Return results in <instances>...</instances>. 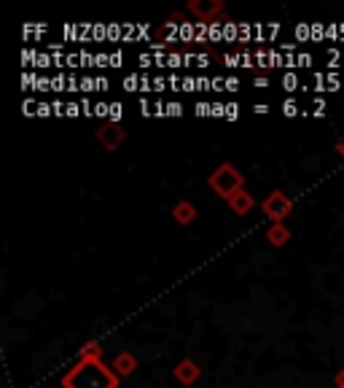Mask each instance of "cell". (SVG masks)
I'll list each match as a JSON object with an SVG mask.
<instances>
[{"instance_id": "52a82bcc", "label": "cell", "mask_w": 344, "mask_h": 388, "mask_svg": "<svg viewBox=\"0 0 344 388\" xmlns=\"http://www.w3.org/2000/svg\"><path fill=\"white\" fill-rule=\"evenodd\" d=\"M226 202H229V208H231L234 213H237V216H248V213L253 211V205H256L253 194H248L245 189H240L237 194H231V197H229Z\"/></svg>"}, {"instance_id": "ba28073f", "label": "cell", "mask_w": 344, "mask_h": 388, "mask_svg": "<svg viewBox=\"0 0 344 388\" xmlns=\"http://www.w3.org/2000/svg\"><path fill=\"white\" fill-rule=\"evenodd\" d=\"M113 372L118 377L121 375H132V372H135V369H138V359H135V356H132V353H126V351H121L118 353V356H116L113 359Z\"/></svg>"}, {"instance_id": "db71d44e", "label": "cell", "mask_w": 344, "mask_h": 388, "mask_svg": "<svg viewBox=\"0 0 344 388\" xmlns=\"http://www.w3.org/2000/svg\"><path fill=\"white\" fill-rule=\"evenodd\" d=\"M153 116H156V119H164V116H167V103L156 100V103H153Z\"/></svg>"}, {"instance_id": "30bf717a", "label": "cell", "mask_w": 344, "mask_h": 388, "mask_svg": "<svg viewBox=\"0 0 344 388\" xmlns=\"http://www.w3.org/2000/svg\"><path fill=\"white\" fill-rule=\"evenodd\" d=\"M172 216H175V222L178 224H191L196 219V208L191 205V202L181 200L175 208H172Z\"/></svg>"}, {"instance_id": "b9f144b4", "label": "cell", "mask_w": 344, "mask_h": 388, "mask_svg": "<svg viewBox=\"0 0 344 388\" xmlns=\"http://www.w3.org/2000/svg\"><path fill=\"white\" fill-rule=\"evenodd\" d=\"M210 92H216V94L226 92V76H213V89H210Z\"/></svg>"}, {"instance_id": "277c9868", "label": "cell", "mask_w": 344, "mask_h": 388, "mask_svg": "<svg viewBox=\"0 0 344 388\" xmlns=\"http://www.w3.org/2000/svg\"><path fill=\"white\" fill-rule=\"evenodd\" d=\"M186 11L194 14L196 22H216L223 14V0H188Z\"/></svg>"}, {"instance_id": "74e56055", "label": "cell", "mask_w": 344, "mask_h": 388, "mask_svg": "<svg viewBox=\"0 0 344 388\" xmlns=\"http://www.w3.org/2000/svg\"><path fill=\"white\" fill-rule=\"evenodd\" d=\"M138 106H140V114H143V116H146V119L153 116V106H151V103H148V97H146V94H140Z\"/></svg>"}, {"instance_id": "11a10c76", "label": "cell", "mask_w": 344, "mask_h": 388, "mask_svg": "<svg viewBox=\"0 0 344 388\" xmlns=\"http://www.w3.org/2000/svg\"><path fill=\"white\" fill-rule=\"evenodd\" d=\"M164 89H170V86H167V79H164V76H153V92H164Z\"/></svg>"}, {"instance_id": "6da1fadb", "label": "cell", "mask_w": 344, "mask_h": 388, "mask_svg": "<svg viewBox=\"0 0 344 388\" xmlns=\"http://www.w3.org/2000/svg\"><path fill=\"white\" fill-rule=\"evenodd\" d=\"M65 388H118V375L113 367H105L103 359H81L79 364L70 369L65 380Z\"/></svg>"}, {"instance_id": "f35d334b", "label": "cell", "mask_w": 344, "mask_h": 388, "mask_svg": "<svg viewBox=\"0 0 344 388\" xmlns=\"http://www.w3.org/2000/svg\"><path fill=\"white\" fill-rule=\"evenodd\" d=\"M108 114H111V103H94V116L108 121Z\"/></svg>"}, {"instance_id": "6f0895ef", "label": "cell", "mask_w": 344, "mask_h": 388, "mask_svg": "<svg viewBox=\"0 0 344 388\" xmlns=\"http://www.w3.org/2000/svg\"><path fill=\"white\" fill-rule=\"evenodd\" d=\"M196 86H199V92H207V89H213V79L199 76V79H196Z\"/></svg>"}, {"instance_id": "d6a6232c", "label": "cell", "mask_w": 344, "mask_h": 388, "mask_svg": "<svg viewBox=\"0 0 344 388\" xmlns=\"http://www.w3.org/2000/svg\"><path fill=\"white\" fill-rule=\"evenodd\" d=\"M312 62H315V57H312L310 51H298V54H296L298 68H312Z\"/></svg>"}, {"instance_id": "9c48e42d", "label": "cell", "mask_w": 344, "mask_h": 388, "mask_svg": "<svg viewBox=\"0 0 344 388\" xmlns=\"http://www.w3.org/2000/svg\"><path fill=\"white\" fill-rule=\"evenodd\" d=\"M266 237H269V243H272L275 248H283V246H288L290 232H288L285 224H272V227L266 229Z\"/></svg>"}, {"instance_id": "f907efd6", "label": "cell", "mask_w": 344, "mask_h": 388, "mask_svg": "<svg viewBox=\"0 0 344 388\" xmlns=\"http://www.w3.org/2000/svg\"><path fill=\"white\" fill-rule=\"evenodd\" d=\"M325 38H331V41H336V38H342V27H339V22L328 24V30H325Z\"/></svg>"}, {"instance_id": "c3c4849f", "label": "cell", "mask_w": 344, "mask_h": 388, "mask_svg": "<svg viewBox=\"0 0 344 388\" xmlns=\"http://www.w3.org/2000/svg\"><path fill=\"white\" fill-rule=\"evenodd\" d=\"M81 111H84V116L86 119L94 116V103L89 100V97H84V100H81Z\"/></svg>"}, {"instance_id": "8fae6325", "label": "cell", "mask_w": 344, "mask_h": 388, "mask_svg": "<svg viewBox=\"0 0 344 388\" xmlns=\"http://www.w3.org/2000/svg\"><path fill=\"white\" fill-rule=\"evenodd\" d=\"M280 86H283V89H285L288 94H293L296 89H301L304 84H301V79H298L296 71H285L283 76H280Z\"/></svg>"}, {"instance_id": "d6986e66", "label": "cell", "mask_w": 344, "mask_h": 388, "mask_svg": "<svg viewBox=\"0 0 344 388\" xmlns=\"http://www.w3.org/2000/svg\"><path fill=\"white\" fill-rule=\"evenodd\" d=\"M121 119H124V106H121L118 100H113V103H111V114H108V121H111V124H121Z\"/></svg>"}, {"instance_id": "4316f807", "label": "cell", "mask_w": 344, "mask_h": 388, "mask_svg": "<svg viewBox=\"0 0 344 388\" xmlns=\"http://www.w3.org/2000/svg\"><path fill=\"white\" fill-rule=\"evenodd\" d=\"M221 62H223L226 68H242L240 51H237V54H234V51H226V54H221Z\"/></svg>"}, {"instance_id": "603a6c76", "label": "cell", "mask_w": 344, "mask_h": 388, "mask_svg": "<svg viewBox=\"0 0 344 388\" xmlns=\"http://www.w3.org/2000/svg\"><path fill=\"white\" fill-rule=\"evenodd\" d=\"M312 89H315L318 94L328 92V86H325V73H320V71L312 73Z\"/></svg>"}, {"instance_id": "6125c7cd", "label": "cell", "mask_w": 344, "mask_h": 388, "mask_svg": "<svg viewBox=\"0 0 344 388\" xmlns=\"http://www.w3.org/2000/svg\"><path fill=\"white\" fill-rule=\"evenodd\" d=\"M253 86H256V89H266V86H269V79H266V76H256V79H253Z\"/></svg>"}, {"instance_id": "1f68e13d", "label": "cell", "mask_w": 344, "mask_h": 388, "mask_svg": "<svg viewBox=\"0 0 344 388\" xmlns=\"http://www.w3.org/2000/svg\"><path fill=\"white\" fill-rule=\"evenodd\" d=\"M167 116H183V103H178V100H170V103H167Z\"/></svg>"}, {"instance_id": "7dc6e473", "label": "cell", "mask_w": 344, "mask_h": 388, "mask_svg": "<svg viewBox=\"0 0 344 388\" xmlns=\"http://www.w3.org/2000/svg\"><path fill=\"white\" fill-rule=\"evenodd\" d=\"M280 30H283V27H280V24H277V22L266 24V41H269V44H272V41H275V38L280 36Z\"/></svg>"}, {"instance_id": "91938a15", "label": "cell", "mask_w": 344, "mask_h": 388, "mask_svg": "<svg viewBox=\"0 0 344 388\" xmlns=\"http://www.w3.org/2000/svg\"><path fill=\"white\" fill-rule=\"evenodd\" d=\"M68 68H81V54H79V51L68 54Z\"/></svg>"}, {"instance_id": "680465c9", "label": "cell", "mask_w": 344, "mask_h": 388, "mask_svg": "<svg viewBox=\"0 0 344 388\" xmlns=\"http://www.w3.org/2000/svg\"><path fill=\"white\" fill-rule=\"evenodd\" d=\"M138 62L143 65V68H151V65H156L153 54H138Z\"/></svg>"}, {"instance_id": "f546056e", "label": "cell", "mask_w": 344, "mask_h": 388, "mask_svg": "<svg viewBox=\"0 0 344 388\" xmlns=\"http://www.w3.org/2000/svg\"><path fill=\"white\" fill-rule=\"evenodd\" d=\"M51 65H54L51 54H46V51L41 54V51H38V57H35V68H38V71H46V68H51Z\"/></svg>"}, {"instance_id": "8992f818", "label": "cell", "mask_w": 344, "mask_h": 388, "mask_svg": "<svg viewBox=\"0 0 344 388\" xmlns=\"http://www.w3.org/2000/svg\"><path fill=\"white\" fill-rule=\"evenodd\" d=\"M199 377H202V369H199V364H196L194 359L178 362V367H175V380H178L181 386H194Z\"/></svg>"}, {"instance_id": "3957f363", "label": "cell", "mask_w": 344, "mask_h": 388, "mask_svg": "<svg viewBox=\"0 0 344 388\" xmlns=\"http://www.w3.org/2000/svg\"><path fill=\"white\" fill-rule=\"evenodd\" d=\"M261 208H264V213L272 219V224H283L288 216H290V211H293V200L288 197L285 191H272Z\"/></svg>"}, {"instance_id": "be15d7a7", "label": "cell", "mask_w": 344, "mask_h": 388, "mask_svg": "<svg viewBox=\"0 0 344 388\" xmlns=\"http://www.w3.org/2000/svg\"><path fill=\"white\" fill-rule=\"evenodd\" d=\"M253 114H256V116H266V114H269V106H266V103H256V106H253Z\"/></svg>"}, {"instance_id": "d590c367", "label": "cell", "mask_w": 344, "mask_h": 388, "mask_svg": "<svg viewBox=\"0 0 344 388\" xmlns=\"http://www.w3.org/2000/svg\"><path fill=\"white\" fill-rule=\"evenodd\" d=\"M167 86H170L172 92H181V86H183V76H178V73H170V76H167Z\"/></svg>"}, {"instance_id": "681fc988", "label": "cell", "mask_w": 344, "mask_h": 388, "mask_svg": "<svg viewBox=\"0 0 344 388\" xmlns=\"http://www.w3.org/2000/svg\"><path fill=\"white\" fill-rule=\"evenodd\" d=\"M213 119H226V103H221V100L213 103Z\"/></svg>"}, {"instance_id": "8d00e7d4", "label": "cell", "mask_w": 344, "mask_h": 388, "mask_svg": "<svg viewBox=\"0 0 344 388\" xmlns=\"http://www.w3.org/2000/svg\"><path fill=\"white\" fill-rule=\"evenodd\" d=\"M194 114H196L199 119L213 116V103H196V106H194Z\"/></svg>"}, {"instance_id": "484cf974", "label": "cell", "mask_w": 344, "mask_h": 388, "mask_svg": "<svg viewBox=\"0 0 344 388\" xmlns=\"http://www.w3.org/2000/svg\"><path fill=\"white\" fill-rule=\"evenodd\" d=\"M81 359H100V345L97 342H86L81 348Z\"/></svg>"}, {"instance_id": "ffe728a7", "label": "cell", "mask_w": 344, "mask_h": 388, "mask_svg": "<svg viewBox=\"0 0 344 388\" xmlns=\"http://www.w3.org/2000/svg\"><path fill=\"white\" fill-rule=\"evenodd\" d=\"M167 68H170L172 73L181 71V68H186L183 62V51H170V57H167Z\"/></svg>"}, {"instance_id": "9a60e30c", "label": "cell", "mask_w": 344, "mask_h": 388, "mask_svg": "<svg viewBox=\"0 0 344 388\" xmlns=\"http://www.w3.org/2000/svg\"><path fill=\"white\" fill-rule=\"evenodd\" d=\"M339 62H342L344 65V57H342V51H339V49L336 46H331V49H325V65H328V68H339Z\"/></svg>"}, {"instance_id": "e575fe53", "label": "cell", "mask_w": 344, "mask_h": 388, "mask_svg": "<svg viewBox=\"0 0 344 388\" xmlns=\"http://www.w3.org/2000/svg\"><path fill=\"white\" fill-rule=\"evenodd\" d=\"M94 68H111V54L108 51H97L94 54Z\"/></svg>"}, {"instance_id": "03108f58", "label": "cell", "mask_w": 344, "mask_h": 388, "mask_svg": "<svg viewBox=\"0 0 344 388\" xmlns=\"http://www.w3.org/2000/svg\"><path fill=\"white\" fill-rule=\"evenodd\" d=\"M336 388H344V369L336 375Z\"/></svg>"}, {"instance_id": "816d5d0a", "label": "cell", "mask_w": 344, "mask_h": 388, "mask_svg": "<svg viewBox=\"0 0 344 388\" xmlns=\"http://www.w3.org/2000/svg\"><path fill=\"white\" fill-rule=\"evenodd\" d=\"M79 116H84L81 103H73V100H70V103H68V119H79Z\"/></svg>"}, {"instance_id": "94428289", "label": "cell", "mask_w": 344, "mask_h": 388, "mask_svg": "<svg viewBox=\"0 0 344 388\" xmlns=\"http://www.w3.org/2000/svg\"><path fill=\"white\" fill-rule=\"evenodd\" d=\"M111 89V81L105 76H97V92H108Z\"/></svg>"}, {"instance_id": "f5cc1de1", "label": "cell", "mask_w": 344, "mask_h": 388, "mask_svg": "<svg viewBox=\"0 0 344 388\" xmlns=\"http://www.w3.org/2000/svg\"><path fill=\"white\" fill-rule=\"evenodd\" d=\"M210 65H213V57H210L207 51L196 54V68H210Z\"/></svg>"}, {"instance_id": "cb8c5ba5", "label": "cell", "mask_w": 344, "mask_h": 388, "mask_svg": "<svg viewBox=\"0 0 344 388\" xmlns=\"http://www.w3.org/2000/svg\"><path fill=\"white\" fill-rule=\"evenodd\" d=\"M140 76H143V73H129V76H124L126 92H140Z\"/></svg>"}, {"instance_id": "f6af8a7d", "label": "cell", "mask_w": 344, "mask_h": 388, "mask_svg": "<svg viewBox=\"0 0 344 388\" xmlns=\"http://www.w3.org/2000/svg\"><path fill=\"white\" fill-rule=\"evenodd\" d=\"M92 38L97 41V44H100V41H105V38H108V27H105V24H94Z\"/></svg>"}, {"instance_id": "e0dca14e", "label": "cell", "mask_w": 344, "mask_h": 388, "mask_svg": "<svg viewBox=\"0 0 344 388\" xmlns=\"http://www.w3.org/2000/svg\"><path fill=\"white\" fill-rule=\"evenodd\" d=\"M325 97H323V94H318V97H315V100H312V111H310V116L312 119H323L325 116Z\"/></svg>"}, {"instance_id": "9f6ffc18", "label": "cell", "mask_w": 344, "mask_h": 388, "mask_svg": "<svg viewBox=\"0 0 344 388\" xmlns=\"http://www.w3.org/2000/svg\"><path fill=\"white\" fill-rule=\"evenodd\" d=\"M226 92H240V79L237 76H226Z\"/></svg>"}, {"instance_id": "2e32d148", "label": "cell", "mask_w": 344, "mask_h": 388, "mask_svg": "<svg viewBox=\"0 0 344 388\" xmlns=\"http://www.w3.org/2000/svg\"><path fill=\"white\" fill-rule=\"evenodd\" d=\"M194 38H196V22L181 24V44H191Z\"/></svg>"}, {"instance_id": "83f0119b", "label": "cell", "mask_w": 344, "mask_h": 388, "mask_svg": "<svg viewBox=\"0 0 344 388\" xmlns=\"http://www.w3.org/2000/svg\"><path fill=\"white\" fill-rule=\"evenodd\" d=\"M240 62H242V68L253 71V68H256V54H253L251 49H242V51H240Z\"/></svg>"}, {"instance_id": "4dcf8cb0", "label": "cell", "mask_w": 344, "mask_h": 388, "mask_svg": "<svg viewBox=\"0 0 344 388\" xmlns=\"http://www.w3.org/2000/svg\"><path fill=\"white\" fill-rule=\"evenodd\" d=\"M256 65L258 68H269V49H256Z\"/></svg>"}, {"instance_id": "5bb4252c", "label": "cell", "mask_w": 344, "mask_h": 388, "mask_svg": "<svg viewBox=\"0 0 344 388\" xmlns=\"http://www.w3.org/2000/svg\"><path fill=\"white\" fill-rule=\"evenodd\" d=\"M280 108H283V116H285V119H296L298 114H301V106H298L296 97H288V100Z\"/></svg>"}, {"instance_id": "7a4b0ae2", "label": "cell", "mask_w": 344, "mask_h": 388, "mask_svg": "<svg viewBox=\"0 0 344 388\" xmlns=\"http://www.w3.org/2000/svg\"><path fill=\"white\" fill-rule=\"evenodd\" d=\"M207 186L213 189L216 194H221L223 200H229L231 194H237L240 189H245V176L229 162H223L221 167H216L210 178H207Z\"/></svg>"}, {"instance_id": "ee69618b", "label": "cell", "mask_w": 344, "mask_h": 388, "mask_svg": "<svg viewBox=\"0 0 344 388\" xmlns=\"http://www.w3.org/2000/svg\"><path fill=\"white\" fill-rule=\"evenodd\" d=\"M38 116H41V119L54 116V108H51V103H46V100H41V103H38Z\"/></svg>"}, {"instance_id": "44dd1931", "label": "cell", "mask_w": 344, "mask_h": 388, "mask_svg": "<svg viewBox=\"0 0 344 388\" xmlns=\"http://www.w3.org/2000/svg\"><path fill=\"white\" fill-rule=\"evenodd\" d=\"M81 92L84 94H92V92H97V76H81Z\"/></svg>"}, {"instance_id": "003e7915", "label": "cell", "mask_w": 344, "mask_h": 388, "mask_svg": "<svg viewBox=\"0 0 344 388\" xmlns=\"http://www.w3.org/2000/svg\"><path fill=\"white\" fill-rule=\"evenodd\" d=\"M336 151H339V154L344 156V138H339V141H336Z\"/></svg>"}, {"instance_id": "7402d4cb", "label": "cell", "mask_w": 344, "mask_h": 388, "mask_svg": "<svg viewBox=\"0 0 344 388\" xmlns=\"http://www.w3.org/2000/svg\"><path fill=\"white\" fill-rule=\"evenodd\" d=\"M256 38V30H253L251 22H240V44H253Z\"/></svg>"}, {"instance_id": "f1b7e54d", "label": "cell", "mask_w": 344, "mask_h": 388, "mask_svg": "<svg viewBox=\"0 0 344 388\" xmlns=\"http://www.w3.org/2000/svg\"><path fill=\"white\" fill-rule=\"evenodd\" d=\"M49 89H54V79L38 76V79H35V92H49Z\"/></svg>"}, {"instance_id": "60d3db41", "label": "cell", "mask_w": 344, "mask_h": 388, "mask_svg": "<svg viewBox=\"0 0 344 388\" xmlns=\"http://www.w3.org/2000/svg\"><path fill=\"white\" fill-rule=\"evenodd\" d=\"M240 119V103H226V121H237Z\"/></svg>"}, {"instance_id": "7c38bea8", "label": "cell", "mask_w": 344, "mask_h": 388, "mask_svg": "<svg viewBox=\"0 0 344 388\" xmlns=\"http://www.w3.org/2000/svg\"><path fill=\"white\" fill-rule=\"evenodd\" d=\"M229 22V16L221 14L216 22H210V44H223V24Z\"/></svg>"}, {"instance_id": "836d02e7", "label": "cell", "mask_w": 344, "mask_h": 388, "mask_svg": "<svg viewBox=\"0 0 344 388\" xmlns=\"http://www.w3.org/2000/svg\"><path fill=\"white\" fill-rule=\"evenodd\" d=\"M325 30H328V24H320V22L312 24V44H318L320 38H325Z\"/></svg>"}, {"instance_id": "4fadbf2b", "label": "cell", "mask_w": 344, "mask_h": 388, "mask_svg": "<svg viewBox=\"0 0 344 388\" xmlns=\"http://www.w3.org/2000/svg\"><path fill=\"white\" fill-rule=\"evenodd\" d=\"M240 41V22H226L223 24V44H234Z\"/></svg>"}, {"instance_id": "ab89813d", "label": "cell", "mask_w": 344, "mask_h": 388, "mask_svg": "<svg viewBox=\"0 0 344 388\" xmlns=\"http://www.w3.org/2000/svg\"><path fill=\"white\" fill-rule=\"evenodd\" d=\"M79 54H81V68H94V54H92V51L79 49Z\"/></svg>"}, {"instance_id": "e7e4bbea", "label": "cell", "mask_w": 344, "mask_h": 388, "mask_svg": "<svg viewBox=\"0 0 344 388\" xmlns=\"http://www.w3.org/2000/svg\"><path fill=\"white\" fill-rule=\"evenodd\" d=\"M148 38H151L148 24H140V27H138V41H148Z\"/></svg>"}, {"instance_id": "ac0fdd59", "label": "cell", "mask_w": 344, "mask_h": 388, "mask_svg": "<svg viewBox=\"0 0 344 388\" xmlns=\"http://www.w3.org/2000/svg\"><path fill=\"white\" fill-rule=\"evenodd\" d=\"M296 38L301 44H312V24L310 22H298L296 24Z\"/></svg>"}, {"instance_id": "7bdbcfd3", "label": "cell", "mask_w": 344, "mask_h": 388, "mask_svg": "<svg viewBox=\"0 0 344 388\" xmlns=\"http://www.w3.org/2000/svg\"><path fill=\"white\" fill-rule=\"evenodd\" d=\"M181 92H199L194 76H183V86H181Z\"/></svg>"}, {"instance_id": "bcb514c9", "label": "cell", "mask_w": 344, "mask_h": 388, "mask_svg": "<svg viewBox=\"0 0 344 388\" xmlns=\"http://www.w3.org/2000/svg\"><path fill=\"white\" fill-rule=\"evenodd\" d=\"M121 65H124V51L116 49V51H111V68H121Z\"/></svg>"}, {"instance_id": "5b68a950", "label": "cell", "mask_w": 344, "mask_h": 388, "mask_svg": "<svg viewBox=\"0 0 344 388\" xmlns=\"http://www.w3.org/2000/svg\"><path fill=\"white\" fill-rule=\"evenodd\" d=\"M97 141L103 143L108 151H116V149L126 141V129L121 127V124H111V121H105L103 127L97 129Z\"/></svg>"}, {"instance_id": "d4e9b609", "label": "cell", "mask_w": 344, "mask_h": 388, "mask_svg": "<svg viewBox=\"0 0 344 388\" xmlns=\"http://www.w3.org/2000/svg\"><path fill=\"white\" fill-rule=\"evenodd\" d=\"M325 86H328V92H339V86H342V79H339V73H336V71L325 73Z\"/></svg>"}]
</instances>
